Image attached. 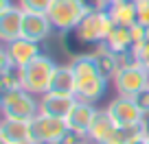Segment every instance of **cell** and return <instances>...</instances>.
Masks as SVG:
<instances>
[{"label":"cell","mask_w":149,"mask_h":144,"mask_svg":"<svg viewBox=\"0 0 149 144\" xmlns=\"http://www.w3.org/2000/svg\"><path fill=\"white\" fill-rule=\"evenodd\" d=\"M70 65H72L74 79H77V98L88 103L101 101L107 90V79L99 70L92 52L90 55H77Z\"/></svg>","instance_id":"6da1fadb"},{"label":"cell","mask_w":149,"mask_h":144,"mask_svg":"<svg viewBox=\"0 0 149 144\" xmlns=\"http://www.w3.org/2000/svg\"><path fill=\"white\" fill-rule=\"evenodd\" d=\"M57 63L46 55H40L33 59L29 65L22 68V90L31 92L33 96H42V94L51 92V83L55 76Z\"/></svg>","instance_id":"7a4b0ae2"},{"label":"cell","mask_w":149,"mask_h":144,"mask_svg":"<svg viewBox=\"0 0 149 144\" xmlns=\"http://www.w3.org/2000/svg\"><path fill=\"white\" fill-rule=\"evenodd\" d=\"M88 0H55L53 7L48 9V20L53 28L61 33H70L81 24V20L90 13Z\"/></svg>","instance_id":"3957f363"},{"label":"cell","mask_w":149,"mask_h":144,"mask_svg":"<svg viewBox=\"0 0 149 144\" xmlns=\"http://www.w3.org/2000/svg\"><path fill=\"white\" fill-rule=\"evenodd\" d=\"M0 109L5 118L13 120H31L40 114V96H33L26 90H9L0 96Z\"/></svg>","instance_id":"277c9868"},{"label":"cell","mask_w":149,"mask_h":144,"mask_svg":"<svg viewBox=\"0 0 149 144\" xmlns=\"http://www.w3.org/2000/svg\"><path fill=\"white\" fill-rule=\"evenodd\" d=\"M112 28H114V22L107 11H90L74 28V35L81 44H103Z\"/></svg>","instance_id":"5b68a950"},{"label":"cell","mask_w":149,"mask_h":144,"mask_svg":"<svg viewBox=\"0 0 149 144\" xmlns=\"http://www.w3.org/2000/svg\"><path fill=\"white\" fill-rule=\"evenodd\" d=\"M31 125V140L37 144H57L68 131V122L64 118H53L46 114H37L29 120Z\"/></svg>","instance_id":"8992f818"},{"label":"cell","mask_w":149,"mask_h":144,"mask_svg":"<svg viewBox=\"0 0 149 144\" xmlns=\"http://www.w3.org/2000/svg\"><path fill=\"white\" fill-rule=\"evenodd\" d=\"M147 79H149V72L143 65L140 63H130V65L121 68L116 74H114L112 83H114V90H116L118 96L134 98L136 94H140L147 88Z\"/></svg>","instance_id":"52a82bcc"},{"label":"cell","mask_w":149,"mask_h":144,"mask_svg":"<svg viewBox=\"0 0 149 144\" xmlns=\"http://www.w3.org/2000/svg\"><path fill=\"white\" fill-rule=\"evenodd\" d=\"M105 109L110 114V118L116 122V127H134L145 120V114L140 112L136 101L127 96H116L114 101H110V105Z\"/></svg>","instance_id":"ba28073f"},{"label":"cell","mask_w":149,"mask_h":144,"mask_svg":"<svg viewBox=\"0 0 149 144\" xmlns=\"http://www.w3.org/2000/svg\"><path fill=\"white\" fill-rule=\"evenodd\" d=\"M79 98L68 96V94H57V92H46L40 96V114H46L53 118H68L70 112L74 109Z\"/></svg>","instance_id":"9c48e42d"},{"label":"cell","mask_w":149,"mask_h":144,"mask_svg":"<svg viewBox=\"0 0 149 144\" xmlns=\"http://www.w3.org/2000/svg\"><path fill=\"white\" fill-rule=\"evenodd\" d=\"M97 114H99V109L94 107V103L77 101L74 109L70 112V116L66 118V122H68V129H70V131H77V133L84 135V138H88L90 127H92V122H94V118H97Z\"/></svg>","instance_id":"30bf717a"},{"label":"cell","mask_w":149,"mask_h":144,"mask_svg":"<svg viewBox=\"0 0 149 144\" xmlns=\"http://www.w3.org/2000/svg\"><path fill=\"white\" fill-rule=\"evenodd\" d=\"M5 50L9 55V59L13 61V65H18V68L29 65L33 59H37V57L42 55L40 52V44L31 42V39H24V37H18L13 42L5 44Z\"/></svg>","instance_id":"8fae6325"},{"label":"cell","mask_w":149,"mask_h":144,"mask_svg":"<svg viewBox=\"0 0 149 144\" xmlns=\"http://www.w3.org/2000/svg\"><path fill=\"white\" fill-rule=\"evenodd\" d=\"M53 24L48 20L46 13H26L24 11V20H22V37L31 39V42H44L51 35Z\"/></svg>","instance_id":"7c38bea8"},{"label":"cell","mask_w":149,"mask_h":144,"mask_svg":"<svg viewBox=\"0 0 149 144\" xmlns=\"http://www.w3.org/2000/svg\"><path fill=\"white\" fill-rule=\"evenodd\" d=\"M22 20H24V11L18 5L0 13V39L5 44L22 37Z\"/></svg>","instance_id":"4fadbf2b"},{"label":"cell","mask_w":149,"mask_h":144,"mask_svg":"<svg viewBox=\"0 0 149 144\" xmlns=\"http://www.w3.org/2000/svg\"><path fill=\"white\" fill-rule=\"evenodd\" d=\"M31 138V125L29 120H13V118H2L0 122V142L2 144H15Z\"/></svg>","instance_id":"5bb4252c"},{"label":"cell","mask_w":149,"mask_h":144,"mask_svg":"<svg viewBox=\"0 0 149 144\" xmlns=\"http://www.w3.org/2000/svg\"><path fill=\"white\" fill-rule=\"evenodd\" d=\"M92 57H94V61H97L99 70L103 72V76H105L107 81H112V79H114V74H116L118 70H121L118 52L110 50L105 44H97V48L92 50Z\"/></svg>","instance_id":"9a60e30c"},{"label":"cell","mask_w":149,"mask_h":144,"mask_svg":"<svg viewBox=\"0 0 149 144\" xmlns=\"http://www.w3.org/2000/svg\"><path fill=\"white\" fill-rule=\"evenodd\" d=\"M51 92L77 96V79H74L72 65H57L53 83H51Z\"/></svg>","instance_id":"2e32d148"},{"label":"cell","mask_w":149,"mask_h":144,"mask_svg":"<svg viewBox=\"0 0 149 144\" xmlns=\"http://www.w3.org/2000/svg\"><path fill=\"white\" fill-rule=\"evenodd\" d=\"M114 129H116V122L110 118L107 109H99L97 118H94L92 127H90L88 140H90V142H94V144H101V142H105V140L114 133Z\"/></svg>","instance_id":"e0dca14e"},{"label":"cell","mask_w":149,"mask_h":144,"mask_svg":"<svg viewBox=\"0 0 149 144\" xmlns=\"http://www.w3.org/2000/svg\"><path fill=\"white\" fill-rule=\"evenodd\" d=\"M110 13L112 22L116 24V26H134L138 22V11H136V5L134 0H127V2H121V5H112L107 9Z\"/></svg>","instance_id":"ac0fdd59"},{"label":"cell","mask_w":149,"mask_h":144,"mask_svg":"<svg viewBox=\"0 0 149 144\" xmlns=\"http://www.w3.org/2000/svg\"><path fill=\"white\" fill-rule=\"evenodd\" d=\"M103 44L114 52H130L132 46H134V39H132V33L127 26H116L114 24V28L110 31V35L105 37Z\"/></svg>","instance_id":"d6986e66"},{"label":"cell","mask_w":149,"mask_h":144,"mask_svg":"<svg viewBox=\"0 0 149 144\" xmlns=\"http://www.w3.org/2000/svg\"><path fill=\"white\" fill-rule=\"evenodd\" d=\"M0 85H2V92L20 90L22 88V68L11 65L7 70H0Z\"/></svg>","instance_id":"ffe728a7"},{"label":"cell","mask_w":149,"mask_h":144,"mask_svg":"<svg viewBox=\"0 0 149 144\" xmlns=\"http://www.w3.org/2000/svg\"><path fill=\"white\" fill-rule=\"evenodd\" d=\"M55 0H18V7L26 13H48Z\"/></svg>","instance_id":"44dd1931"},{"label":"cell","mask_w":149,"mask_h":144,"mask_svg":"<svg viewBox=\"0 0 149 144\" xmlns=\"http://www.w3.org/2000/svg\"><path fill=\"white\" fill-rule=\"evenodd\" d=\"M130 33H132V39H134V46L136 44H143L149 39V28L143 26L140 22H136L134 26H130Z\"/></svg>","instance_id":"7402d4cb"},{"label":"cell","mask_w":149,"mask_h":144,"mask_svg":"<svg viewBox=\"0 0 149 144\" xmlns=\"http://www.w3.org/2000/svg\"><path fill=\"white\" fill-rule=\"evenodd\" d=\"M136 11H138V22L149 28V0H134Z\"/></svg>","instance_id":"603a6c76"},{"label":"cell","mask_w":149,"mask_h":144,"mask_svg":"<svg viewBox=\"0 0 149 144\" xmlns=\"http://www.w3.org/2000/svg\"><path fill=\"white\" fill-rule=\"evenodd\" d=\"M134 101H136V105L140 107V112L147 116V114H149V88H145L140 94H136Z\"/></svg>","instance_id":"cb8c5ba5"},{"label":"cell","mask_w":149,"mask_h":144,"mask_svg":"<svg viewBox=\"0 0 149 144\" xmlns=\"http://www.w3.org/2000/svg\"><path fill=\"white\" fill-rule=\"evenodd\" d=\"M86 140H88V138H84V135H79L77 131H70V129H68V131H66V135H64L57 144H84Z\"/></svg>","instance_id":"d4e9b609"},{"label":"cell","mask_w":149,"mask_h":144,"mask_svg":"<svg viewBox=\"0 0 149 144\" xmlns=\"http://www.w3.org/2000/svg\"><path fill=\"white\" fill-rule=\"evenodd\" d=\"M147 140H149V135H136V138H132L127 144H147Z\"/></svg>","instance_id":"484cf974"},{"label":"cell","mask_w":149,"mask_h":144,"mask_svg":"<svg viewBox=\"0 0 149 144\" xmlns=\"http://www.w3.org/2000/svg\"><path fill=\"white\" fill-rule=\"evenodd\" d=\"M11 7H13V5H11L9 0H0V13H2V11H7V9H11Z\"/></svg>","instance_id":"4316f807"},{"label":"cell","mask_w":149,"mask_h":144,"mask_svg":"<svg viewBox=\"0 0 149 144\" xmlns=\"http://www.w3.org/2000/svg\"><path fill=\"white\" fill-rule=\"evenodd\" d=\"M107 2H110V7H112V5H121V2H127V0H107Z\"/></svg>","instance_id":"83f0119b"},{"label":"cell","mask_w":149,"mask_h":144,"mask_svg":"<svg viewBox=\"0 0 149 144\" xmlns=\"http://www.w3.org/2000/svg\"><path fill=\"white\" fill-rule=\"evenodd\" d=\"M15 144H37V142H33V140L29 138V140H22V142H15Z\"/></svg>","instance_id":"f1b7e54d"},{"label":"cell","mask_w":149,"mask_h":144,"mask_svg":"<svg viewBox=\"0 0 149 144\" xmlns=\"http://www.w3.org/2000/svg\"><path fill=\"white\" fill-rule=\"evenodd\" d=\"M145 127H147V135H149V114L145 116Z\"/></svg>","instance_id":"f546056e"},{"label":"cell","mask_w":149,"mask_h":144,"mask_svg":"<svg viewBox=\"0 0 149 144\" xmlns=\"http://www.w3.org/2000/svg\"><path fill=\"white\" fill-rule=\"evenodd\" d=\"M88 142H90V140H86V142H84V144H88Z\"/></svg>","instance_id":"4dcf8cb0"},{"label":"cell","mask_w":149,"mask_h":144,"mask_svg":"<svg viewBox=\"0 0 149 144\" xmlns=\"http://www.w3.org/2000/svg\"><path fill=\"white\" fill-rule=\"evenodd\" d=\"M147 88H149V79H147Z\"/></svg>","instance_id":"1f68e13d"},{"label":"cell","mask_w":149,"mask_h":144,"mask_svg":"<svg viewBox=\"0 0 149 144\" xmlns=\"http://www.w3.org/2000/svg\"><path fill=\"white\" fill-rule=\"evenodd\" d=\"M147 144H149V140H147Z\"/></svg>","instance_id":"d6a6232c"}]
</instances>
